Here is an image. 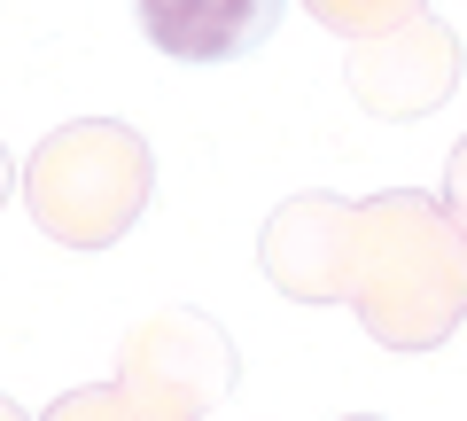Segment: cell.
<instances>
[{
    "label": "cell",
    "instance_id": "6da1fadb",
    "mask_svg": "<svg viewBox=\"0 0 467 421\" xmlns=\"http://www.w3.org/2000/svg\"><path fill=\"white\" fill-rule=\"evenodd\" d=\"M140 32L171 63H234L273 39L288 0H133Z\"/></svg>",
    "mask_w": 467,
    "mask_h": 421
}]
</instances>
